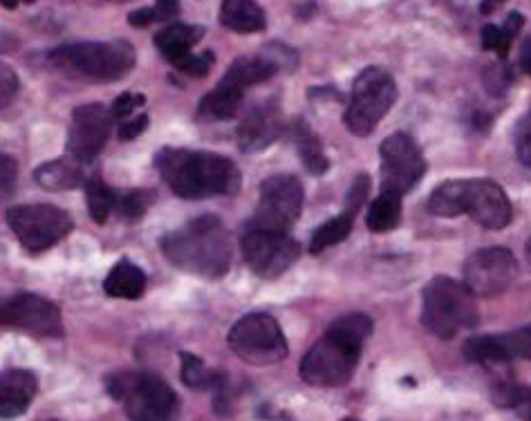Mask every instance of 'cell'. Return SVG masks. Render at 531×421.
<instances>
[{"label": "cell", "mask_w": 531, "mask_h": 421, "mask_svg": "<svg viewBox=\"0 0 531 421\" xmlns=\"http://www.w3.org/2000/svg\"><path fill=\"white\" fill-rule=\"evenodd\" d=\"M155 168L166 186L184 200H207L240 191V171L229 157L189 148H164Z\"/></svg>", "instance_id": "6da1fadb"}, {"label": "cell", "mask_w": 531, "mask_h": 421, "mask_svg": "<svg viewBox=\"0 0 531 421\" xmlns=\"http://www.w3.org/2000/svg\"><path fill=\"white\" fill-rule=\"evenodd\" d=\"M372 334L366 314H348L334 321L301 361V379L314 388H339L352 379L363 343Z\"/></svg>", "instance_id": "7a4b0ae2"}, {"label": "cell", "mask_w": 531, "mask_h": 421, "mask_svg": "<svg viewBox=\"0 0 531 421\" xmlns=\"http://www.w3.org/2000/svg\"><path fill=\"white\" fill-rule=\"evenodd\" d=\"M162 254L177 269L204 278H218L227 274L231 265V240L225 224L213 215H204L182 229L166 233L162 238Z\"/></svg>", "instance_id": "3957f363"}, {"label": "cell", "mask_w": 531, "mask_h": 421, "mask_svg": "<svg viewBox=\"0 0 531 421\" xmlns=\"http://www.w3.org/2000/svg\"><path fill=\"white\" fill-rule=\"evenodd\" d=\"M480 312L469 287L449 276H435L422 292V325L440 339L478 325Z\"/></svg>", "instance_id": "277c9868"}, {"label": "cell", "mask_w": 531, "mask_h": 421, "mask_svg": "<svg viewBox=\"0 0 531 421\" xmlns=\"http://www.w3.org/2000/svg\"><path fill=\"white\" fill-rule=\"evenodd\" d=\"M50 63L61 72L95 81H117L135 68V50L128 41H95L63 45L50 52Z\"/></svg>", "instance_id": "5b68a950"}, {"label": "cell", "mask_w": 531, "mask_h": 421, "mask_svg": "<svg viewBox=\"0 0 531 421\" xmlns=\"http://www.w3.org/2000/svg\"><path fill=\"white\" fill-rule=\"evenodd\" d=\"M108 392L124 404L130 421H177L180 401L157 374L121 372L108 379Z\"/></svg>", "instance_id": "8992f818"}, {"label": "cell", "mask_w": 531, "mask_h": 421, "mask_svg": "<svg viewBox=\"0 0 531 421\" xmlns=\"http://www.w3.org/2000/svg\"><path fill=\"white\" fill-rule=\"evenodd\" d=\"M397 101V83L393 74L384 68L370 65L363 70L352 86V97L346 108V128L352 135L368 137L372 130L379 126V121L384 119L390 108Z\"/></svg>", "instance_id": "52a82bcc"}, {"label": "cell", "mask_w": 531, "mask_h": 421, "mask_svg": "<svg viewBox=\"0 0 531 421\" xmlns=\"http://www.w3.org/2000/svg\"><path fill=\"white\" fill-rule=\"evenodd\" d=\"M229 348L249 366H274L287 357V339L274 316L256 312L231 327Z\"/></svg>", "instance_id": "ba28073f"}, {"label": "cell", "mask_w": 531, "mask_h": 421, "mask_svg": "<svg viewBox=\"0 0 531 421\" xmlns=\"http://www.w3.org/2000/svg\"><path fill=\"white\" fill-rule=\"evenodd\" d=\"M7 224L32 254L48 251L74 229L70 215L52 204H23V207L9 209Z\"/></svg>", "instance_id": "9c48e42d"}, {"label": "cell", "mask_w": 531, "mask_h": 421, "mask_svg": "<svg viewBox=\"0 0 531 421\" xmlns=\"http://www.w3.org/2000/svg\"><path fill=\"white\" fill-rule=\"evenodd\" d=\"M303 209V184L294 175L267 177L260 186V200L251 229L287 233Z\"/></svg>", "instance_id": "30bf717a"}, {"label": "cell", "mask_w": 531, "mask_h": 421, "mask_svg": "<svg viewBox=\"0 0 531 421\" xmlns=\"http://www.w3.org/2000/svg\"><path fill=\"white\" fill-rule=\"evenodd\" d=\"M381 157V191L404 195L413 191L417 182L426 173L424 155L413 137L406 133H395L384 139L379 146Z\"/></svg>", "instance_id": "8fae6325"}, {"label": "cell", "mask_w": 531, "mask_h": 421, "mask_svg": "<svg viewBox=\"0 0 531 421\" xmlns=\"http://www.w3.org/2000/svg\"><path fill=\"white\" fill-rule=\"evenodd\" d=\"M516 278V256L505 247L480 249L464 263V285L475 298H496L505 294Z\"/></svg>", "instance_id": "7c38bea8"}, {"label": "cell", "mask_w": 531, "mask_h": 421, "mask_svg": "<svg viewBox=\"0 0 531 421\" xmlns=\"http://www.w3.org/2000/svg\"><path fill=\"white\" fill-rule=\"evenodd\" d=\"M242 256L249 269L260 278H278L290 269L301 249L290 233L251 229L242 236Z\"/></svg>", "instance_id": "4fadbf2b"}, {"label": "cell", "mask_w": 531, "mask_h": 421, "mask_svg": "<svg viewBox=\"0 0 531 421\" xmlns=\"http://www.w3.org/2000/svg\"><path fill=\"white\" fill-rule=\"evenodd\" d=\"M0 325L30 332L34 336H48V339H61L63 336L61 310L48 298L36 294H16L0 301Z\"/></svg>", "instance_id": "5bb4252c"}, {"label": "cell", "mask_w": 531, "mask_h": 421, "mask_svg": "<svg viewBox=\"0 0 531 421\" xmlns=\"http://www.w3.org/2000/svg\"><path fill=\"white\" fill-rule=\"evenodd\" d=\"M110 110L101 104H86L72 112L68 130V155L74 162H92L110 137Z\"/></svg>", "instance_id": "9a60e30c"}, {"label": "cell", "mask_w": 531, "mask_h": 421, "mask_svg": "<svg viewBox=\"0 0 531 421\" xmlns=\"http://www.w3.org/2000/svg\"><path fill=\"white\" fill-rule=\"evenodd\" d=\"M464 357L482 366H500L516 359H531V325L518 327L507 334L471 336L464 343Z\"/></svg>", "instance_id": "2e32d148"}, {"label": "cell", "mask_w": 531, "mask_h": 421, "mask_svg": "<svg viewBox=\"0 0 531 421\" xmlns=\"http://www.w3.org/2000/svg\"><path fill=\"white\" fill-rule=\"evenodd\" d=\"M464 213L471 215L482 229L500 231L514 218V209L502 186L491 180H467V200Z\"/></svg>", "instance_id": "e0dca14e"}, {"label": "cell", "mask_w": 531, "mask_h": 421, "mask_svg": "<svg viewBox=\"0 0 531 421\" xmlns=\"http://www.w3.org/2000/svg\"><path fill=\"white\" fill-rule=\"evenodd\" d=\"M283 133V117L276 106L263 104L251 108L238 124V146L245 153H258L272 146Z\"/></svg>", "instance_id": "ac0fdd59"}, {"label": "cell", "mask_w": 531, "mask_h": 421, "mask_svg": "<svg viewBox=\"0 0 531 421\" xmlns=\"http://www.w3.org/2000/svg\"><path fill=\"white\" fill-rule=\"evenodd\" d=\"M39 381L30 370L0 372V419H16L27 413L36 397Z\"/></svg>", "instance_id": "d6986e66"}, {"label": "cell", "mask_w": 531, "mask_h": 421, "mask_svg": "<svg viewBox=\"0 0 531 421\" xmlns=\"http://www.w3.org/2000/svg\"><path fill=\"white\" fill-rule=\"evenodd\" d=\"M220 21L238 34H256L267 27L263 7L256 0H222Z\"/></svg>", "instance_id": "ffe728a7"}, {"label": "cell", "mask_w": 531, "mask_h": 421, "mask_svg": "<svg viewBox=\"0 0 531 421\" xmlns=\"http://www.w3.org/2000/svg\"><path fill=\"white\" fill-rule=\"evenodd\" d=\"M202 36H204L202 27L177 23V25L164 27L162 32H157L155 45H157V50L166 56V59L175 63L177 59H182V56L191 54V50L200 43Z\"/></svg>", "instance_id": "44dd1931"}, {"label": "cell", "mask_w": 531, "mask_h": 421, "mask_svg": "<svg viewBox=\"0 0 531 421\" xmlns=\"http://www.w3.org/2000/svg\"><path fill=\"white\" fill-rule=\"evenodd\" d=\"M104 292L113 298H126V301H137L146 292V274L137 265L121 260L110 271Z\"/></svg>", "instance_id": "7402d4cb"}, {"label": "cell", "mask_w": 531, "mask_h": 421, "mask_svg": "<svg viewBox=\"0 0 531 421\" xmlns=\"http://www.w3.org/2000/svg\"><path fill=\"white\" fill-rule=\"evenodd\" d=\"M34 180L48 191H70L83 184V173L74 159H54L36 168Z\"/></svg>", "instance_id": "603a6c76"}, {"label": "cell", "mask_w": 531, "mask_h": 421, "mask_svg": "<svg viewBox=\"0 0 531 421\" xmlns=\"http://www.w3.org/2000/svg\"><path fill=\"white\" fill-rule=\"evenodd\" d=\"M242 97H245V92H240L220 81L218 88L211 90L209 95L200 101V108H198L200 117L209 119V121L234 119L236 112L240 110Z\"/></svg>", "instance_id": "cb8c5ba5"}, {"label": "cell", "mask_w": 531, "mask_h": 421, "mask_svg": "<svg viewBox=\"0 0 531 421\" xmlns=\"http://www.w3.org/2000/svg\"><path fill=\"white\" fill-rule=\"evenodd\" d=\"M464 200H467V180H449L431 193L428 211L437 218H458L464 213Z\"/></svg>", "instance_id": "d4e9b609"}, {"label": "cell", "mask_w": 531, "mask_h": 421, "mask_svg": "<svg viewBox=\"0 0 531 421\" xmlns=\"http://www.w3.org/2000/svg\"><path fill=\"white\" fill-rule=\"evenodd\" d=\"M294 139H296L298 155H301L303 166L307 168V171H310L312 175H323L325 171H328L330 162H328V157H325L319 137H316L312 133V128L301 119L294 124Z\"/></svg>", "instance_id": "484cf974"}, {"label": "cell", "mask_w": 531, "mask_h": 421, "mask_svg": "<svg viewBox=\"0 0 531 421\" xmlns=\"http://www.w3.org/2000/svg\"><path fill=\"white\" fill-rule=\"evenodd\" d=\"M402 220V195L381 191L379 198L370 204L366 224L372 233L393 231Z\"/></svg>", "instance_id": "4316f807"}, {"label": "cell", "mask_w": 531, "mask_h": 421, "mask_svg": "<svg viewBox=\"0 0 531 421\" xmlns=\"http://www.w3.org/2000/svg\"><path fill=\"white\" fill-rule=\"evenodd\" d=\"M182 381L193 390H218L222 386V374L207 368V363L191 352L182 354Z\"/></svg>", "instance_id": "83f0119b"}, {"label": "cell", "mask_w": 531, "mask_h": 421, "mask_svg": "<svg viewBox=\"0 0 531 421\" xmlns=\"http://www.w3.org/2000/svg\"><path fill=\"white\" fill-rule=\"evenodd\" d=\"M352 222H354V215L343 211L341 215H337V218L321 224V227L314 231L312 242H310L312 254H321V251H325L328 247H334L346 240L352 231Z\"/></svg>", "instance_id": "f1b7e54d"}, {"label": "cell", "mask_w": 531, "mask_h": 421, "mask_svg": "<svg viewBox=\"0 0 531 421\" xmlns=\"http://www.w3.org/2000/svg\"><path fill=\"white\" fill-rule=\"evenodd\" d=\"M86 202L90 218L99 224H104L110 218L113 209L117 207V195L115 191L108 189L104 180L92 177V180L86 182Z\"/></svg>", "instance_id": "f546056e"}, {"label": "cell", "mask_w": 531, "mask_h": 421, "mask_svg": "<svg viewBox=\"0 0 531 421\" xmlns=\"http://www.w3.org/2000/svg\"><path fill=\"white\" fill-rule=\"evenodd\" d=\"M153 202L151 191H128L126 195L117 198V209L126 220H139L148 211Z\"/></svg>", "instance_id": "4dcf8cb0"}, {"label": "cell", "mask_w": 531, "mask_h": 421, "mask_svg": "<svg viewBox=\"0 0 531 421\" xmlns=\"http://www.w3.org/2000/svg\"><path fill=\"white\" fill-rule=\"evenodd\" d=\"M511 41H514V36H511L502 25L482 27V48L487 52H496L500 59H507Z\"/></svg>", "instance_id": "1f68e13d"}, {"label": "cell", "mask_w": 531, "mask_h": 421, "mask_svg": "<svg viewBox=\"0 0 531 421\" xmlns=\"http://www.w3.org/2000/svg\"><path fill=\"white\" fill-rule=\"evenodd\" d=\"M173 65L180 72L189 74V77H207L211 65H213V54L211 52H204V54L191 52V54L182 56V59H177Z\"/></svg>", "instance_id": "d6a6232c"}, {"label": "cell", "mask_w": 531, "mask_h": 421, "mask_svg": "<svg viewBox=\"0 0 531 421\" xmlns=\"http://www.w3.org/2000/svg\"><path fill=\"white\" fill-rule=\"evenodd\" d=\"M516 155L523 166H531V112L518 121L514 130Z\"/></svg>", "instance_id": "836d02e7"}, {"label": "cell", "mask_w": 531, "mask_h": 421, "mask_svg": "<svg viewBox=\"0 0 531 421\" xmlns=\"http://www.w3.org/2000/svg\"><path fill=\"white\" fill-rule=\"evenodd\" d=\"M18 182V166L9 155L0 153V204L12 198Z\"/></svg>", "instance_id": "e575fe53"}, {"label": "cell", "mask_w": 531, "mask_h": 421, "mask_svg": "<svg viewBox=\"0 0 531 421\" xmlns=\"http://www.w3.org/2000/svg\"><path fill=\"white\" fill-rule=\"evenodd\" d=\"M368 191H370V177L366 173H361L357 180L352 182L350 191H348L346 213L357 215V211L363 207V202H366V198H368Z\"/></svg>", "instance_id": "d590c367"}, {"label": "cell", "mask_w": 531, "mask_h": 421, "mask_svg": "<svg viewBox=\"0 0 531 421\" xmlns=\"http://www.w3.org/2000/svg\"><path fill=\"white\" fill-rule=\"evenodd\" d=\"M144 97L142 95H130V92H124V95H119L113 106H110V117L117 119V121H126L133 115L135 108H139L144 104Z\"/></svg>", "instance_id": "8d00e7d4"}, {"label": "cell", "mask_w": 531, "mask_h": 421, "mask_svg": "<svg viewBox=\"0 0 531 421\" xmlns=\"http://www.w3.org/2000/svg\"><path fill=\"white\" fill-rule=\"evenodd\" d=\"M18 92V77L9 65L0 63V108L12 104V99Z\"/></svg>", "instance_id": "74e56055"}, {"label": "cell", "mask_w": 531, "mask_h": 421, "mask_svg": "<svg viewBox=\"0 0 531 421\" xmlns=\"http://www.w3.org/2000/svg\"><path fill=\"white\" fill-rule=\"evenodd\" d=\"M148 126V117L146 115H139L135 119H126L124 124H121L119 128V137L124 139V142H133V139H137L139 135L144 133Z\"/></svg>", "instance_id": "f35d334b"}, {"label": "cell", "mask_w": 531, "mask_h": 421, "mask_svg": "<svg viewBox=\"0 0 531 421\" xmlns=\"http://www.w3.org/2000/svg\"><path fill=\"white\" fill-rule=\"evenodd\" d=\"M153 9L157 21H169V18L177 16V12H180V0H157Z\"/></svg>", "instance_id": "ab89813d"}, {"label": "cell", "mask_w": 531, "mask_h": 421, "mask_svg": "<svg viewBox=\"0 0 531 421\" xmlns=\"http://www.w3.org/2000/svg\"><path fill=\"white\" fill-rule=\"evenodd\" d=\"M155 21H157V18H155V9L153 7L137 9V12H133V14L128 16V23L135 25V27H146V25L155 23Z\"/></svg>", "instance_id": "60d3db41"}, {"label": "cell", "mask_w": 531, "mask_h": 421, "mask_svg": "<svg viewBox=\"0 0 531 421\" xmlns=\"http://www.w3.org/2000/svg\"><path fill=\"white\" fill-rule=\"evenodd\" d=\"M520 68L531 77V36L523 43V48H520Z\"/></svg>", "instance_id": "b9f144b4"}, {"label": "cell", "mask_w": 531, "mask_h": 421, "mask_svg": "<svg viewBox=\"0 0 531 421\" xmlns=\"http://www.w3.org/2000/svg\"><path fill=\"white\" fill-rule=\"evenodd\" d=\"M502 3H505V0H482V5H480L482 14H489L491 9H496V7L502 5Z\"/></svg>", "instance_id": "7bdbcfd3"}, {"label": "cell", "mask_w": 531, "mask_h": 421, "mask_svg": "<svg viewBox=\"0 0 531 421\" xmlns=\"http://www.w3.org/2000/svg\"><path fill=\"white\" fill-rule=\"evenodd\" d=\"M518 408H527V419L531 421V395H525V399L520 401Z\"/></svg>", "instance_id": "ee69618b"}, {"label": "cell", "mask_w": 531, "mask_h": 421, "mask_svg": "<svg viewBox=\"0 0 531 421\" xmlns=\"http://www.w3.org/2000/svg\"><path fill=\"white\" fill-rule=\"evenodd\" d=\"M18 3H34V0H0V5H5V7H16Z\"/></svg>", "instance_id": "f6af8a7d"}, {"label": "cell", "mask_w": 531, "mask_h": 421, "mask_svg": "<svg viewBox=\"0 0 531 421\" xmlns=\"http://www.w3.org/2000/svg\"><path fill=\"white\" fill-rule=\"evenodd\" d=\"M525 256H527V263H529V269H531V240L527 242V247H525Z\"/></svg>", "instance_id": "bcb514c9"}, {"label": "cell", "mask_w": 531, "mask_h": 421, "mask_svg": "<svg viewBox=\"0 0 531 421\" xmlns=\"http://www.w3.org/2000/svg\"><path fill=\"white\" fill-rule=\"evenodd\" d=\"M115 3H124V0H115Z\"/></svg>", "instance_id": "7dc6e473"}, {"label": "cell", "mask_w": 531, "mask_h": 421, "mask_svg": "<svg viewBox=\"0 0 531 421\" xmlns=\"http://www.w3.org/2000/svg\"><path fill=\"white\" fill-rule=\"evenodd\" d=\"M343 421H354V419H343Z\"/></svg>", "instance_id": "c3c4849f"}]
</instances>
